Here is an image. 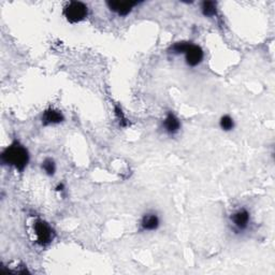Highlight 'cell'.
<instances>
[{"instance_id": "cell-4", "label": "cell", "mask_w": 275, "mask_h": 275, "mask_svg": "<svg viewBox=\"0 0 275 275\" xmlns=\"http://www.w3.org/2000/svg\"><path fill=\"white\" fill-rule=\"evenodd\" d=\"M184 54H185L186 64L189 67H197L198 65H200L204 57L202 49L200 47H198V45L192 44V43L188 44Z\"/></svg>"}, {"instance_id": "cell-11", "label": "cell", "mask_w": 275, "mask_h": 275, "mask_svg": "<svg viewBox=\"0 0 275 275\" xmlns=\"http://www.w3.org/2000/svg\"><path fill=\"white\" fill-rule=\"evenodd\" d=\"M219 125H220V128L223 129V130L230 131V130H232L233 127H234V121L229 115H225V116H223L220 118Z\"/></svg>"}, {"instance_id": "cell-5", "label": "cell", "mask_w": 275, "mask_h": 275, "mask_svg": "<svg viewBox=\"0 0 275 275\" xmlns=\"http://www.w3.org/2000/svg\"><path fill=\"white\" fill-rule=\"evenodd\" d=\"M250 221V216L247 210L239 209L231 215V223L235 230L243 231L248 227Z\"/></svg>"}, {"instance_id": "cell-6", "label": "cell", "mask_w": 275, "mask_h": 275, "mask_svg": "<svg viewBox=\"0 0 275 275\" xmlns=\"http://www.w3.org/2000/svg\"><path fill=\"white\" fill-rule=\"evenodd\" d=\"M138 5L135 2H109V9L116 13L119 17H126L132 11L133 8Z\"/></svg>"}, {"instance_id": "cell-1", "label": "cell", "mask_w": 275, "mask_h": 275, "mask_svg": "<svg viewBox=\"0 0 275 275\" xmlns=\"http://www.w3.org/2000/svg\"><path fill=\"white\" fill-rule=\"evenodd\" d=\"M2 162L4 165L13 167L17 170L23 171L29 162L28 151L19 142H14L3 152Z\"/></svg>"}, {"instance_id": "cell-12", "label": "cell", "mask_w": 275, "mask_h": 275, "mask_svg": "<svg viewBox=\"0 0 275 275\" xmlns=\"http://www.w3.org/2000/svg\"><path fill=\"white\" fill-rule=\"evenodd\" d=\"M42 168H43L44 172L48 175H54V173L56 171V165L54 163V160L51 158H48L44 160L42 164Z\"/></svg>"}, {"instance_id": "cell-10", "label": "cell", "mask_w": 275, "mask_h": 275, "mask_svg": "<svg viewBox=\"0 0 275 275\" xmlns=\"http://www.w3.org/2000/svg\"><path fill=\"white\" fill-rule=\"evenodd\" d=\"M201 11L204 17L206 18H213L215 17L217 13V6L216 3L214 2H204L201 7Z\"/></svg>"}, {"instance_id": "cell-7", "label": "cell", "mask_w": 275, "mask_h": 275, "mask_svg": "<svg viewBox=\"0 0 275 275\" xmlns=\"http://www.w3.org/2000/svg\"><path fill=\"white\" fill-rule=\"evenodd\" d=\"M160 225V219L156 213H147L141 219V229L143 231H155Z\"/></svg>"}, {"instance_id": "cell-9", "label": "cell", "mask_w": 275, "mask_h": 275, "mask_svg": "<svg viewBox=\"0 0 275 275\" xmlns=\"http://www.w3.org/2000/svg\"><path fill=\"white\" fill-rule=\"evenodd\" d=\"M64 120V115L62 112H59L54 109H49L44 112L43 116H42V123L45 126L49 125H55L62 123Z\"/></svg>"}, {"instance_id": "cell-2", "label": "cell", "mask_w": 275, "mask_h": 275, "mask_svg": "<svg viewBox=\"0 0 275 275\" xmlns=\"http://www.w3.org/2000/svg\"><path fill=\"white\" fill-rule=\"evenodd\" d=\"M64 15L68 22L80 23L87 18L88 8L83 3L71 2L65 7Z\"/></svg>"}, {"instance_id": "cell-8", "label": "cell", "mask_w": 275, "mask_h": 275, "mask_svg": "<svg viewBox=\"0 0 275 275\" xmlns=\"http://www.w3.org/2000/svg\"><path fill=\"white\" fill-rule=\"evenodd\" d=\"M164 129L168 134H175L180 131L181 121L174 115L173 113H169L164 120Z\"/></svg>"}, {"instance_id": "cell-3", "label": "cell", "mask_w": 275, "mask_h": 275, "mask_svg": "<svg viewBox=\"0 0 275 275\" xmlns=\"http://www.w3.org/2000/svg\"><path fill=\"white\" fill-rule=\"evenodd\" d=\"M34 230L37 236V242L42 246L48 245L54 239V232L48 223L42 219H38L34 224Z\"/></svg>"}]
</instances>
